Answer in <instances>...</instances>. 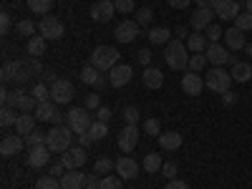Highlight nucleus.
<instances>
[{
    "label": "nucleus",
    "instance_id": "f8f14e48",
    "mask_svg": "<svg viewBox=\"0 0 252 189\" xmlns=\"http://www.w3.org/2000/svg\"><path fill=\"white\" fill-rule=\"evenodd\" d=\"M141 33V26L136 23V20H121V23L116 26V40L119 43H131V40Z\"/></svg>",
    "mask_w": 252,
    "mask_h": 189
},
{
    "label": "nucleus",
    "instance_id": "cd10ccee",
    "mask_svg": "<svg viewBox=\"0 0 252 189\" xmlns=\"http://www.w3.org/2000/svg\"><path fill=\"white\" fill-rule=\"evenodd\" d=\"M187 48L192 51V53H204L207 48H209V40H207V35H202V33H192L187 38Z\"/></svg>",
    "mask_w": 252,
    "mask_h": 189
},
{
    "label": "nucleus",
    "instance_id": "4468645a",
    "mask_svg": "<svg viewBox=\"0 0 252 189\" xmlns=\"http://www.w3.org/2000/svg\"><path fill=\"white\" fill-rule=\"evenodd\" d=\"M215 15H220L222 20H237L240 3L237 0H217L215 3Z\"/></svg>",
    "mask_w": 252,
    "mask_h": 189
},
{
    "label": "nucleus",
    "instance_id": "f704fd0d",
    "mask_svg": "<svg viewBox=\"0 0 252 189\" xmlns=\"http://www.w3.org/2000/svg\"><path fill=\"white\" fill-rule=\"evenodd\" d=\"M46 136L48 134H43V131H31L28 136H23L26 139V146H28V149H33V146H46Z\"/></svg>",
    "mask_w": 252,
    "mask_h": 189
},
{
    "label": "nucleus",
    "instance_id": "37998d69",
    "mask_svg": "<svg viewBox=\"0 0 252 189\" xmlns=\"http://www.w3.org/2000/svg\"><path fill=\"white\" fill-rule=\"evenodd\" d=\"M152 18H154V10H152V8H139V10H136V23H139V26H149Z\"/></svg>",
    "mask_w": 252,
    "mask_h": 189
},
{
    "label": "nucleus",
    "instance_id": "a19ab883",
    "mask_svg": "<svg viewBox=\"0 0 252 189\" xmlns=\"http://www.w3.org/2000/svg\"><path fill=\"white\" fill-rule=\"evenodd\" d=\"M98 189H124V184H121V179L119 177H101V182H98Z\"/></svg>",
    "mask_w": 252,
    "mask_h": 189
},
{
    "label": "nucleus",
    "instance_id": "aec40b11",
    "mask_svg": "<svg viewBox=\"0 0 252 189\" xmlns=\"http://www.w3.org/2000/svg\"><path fill=\"white\" fill-rule=\"evenodd\" d=\"M86 184V174H81L78 169H68L61 177V189H83Z\"/></svg>",
    "mask_w": 252,
    "mask_h": 189
},
{
    "label": "nucleus",
    "instance_id": "4c0bfd02",
    "mask_svg": "<svg viewBox=\"0 0 252 189\" xmlns=\"http://www.w3.org/2000/svg\"><path fill=\"white\" fill-rule=\"evenodd\" d=\"M207 56L204 53H194V56H189V71H194V73H199L204 66H207Z\"/></svg>",
    "mask_w": 252,
    "mask_h": 189
},
{
    "label": "nucleus",
    "instance_id": "5fc2aeb1",
    "mask_svg": "<svg viewBox=\"0 0 252 189\" xmlns=\"http://www.w3.org/2000/svg\"><path fill=\"white\" fill-rule=\"evenodd\" d=\"M164 189H189V184H187V182H182V179H169Z\"/></svg>",
    "mask_w": 252,
    "mask_h": 189
},
{
    "label": "nucleus",
    "instance_id": "79ce46f5",
    "mask_svg": "<svg viewBox=\"0 0 252 189\" xmlns=\"http://www.w3.org/2000/svg\"><path fill=\"white\" fill-rule=\"evenodd\" d=\"M204 35H207V40H209V43H220V38H224V31L220 28V26H209L207 31H204Z\"/></svg>",
    "mask_w": 252,
    "mask_h": 189
},
{
    "label": "nucleus",
    "instance_id": "3c124183",
    "mask_svg": "<svg viewBox=\"0 0 252 189\" xmlns=\"http://www.w3.org/2000/svg\"><path fill=\"white\" fill-rule=\"evenodd\" d=\"M66 172H68V169H66V164H63V159H58L56 164H51V172H48V174H51V177H58V179H61V177L66 174Z\"/></svg>",
    "mask_w": 252,
    "mask_h": 189
},
{
    "label": "nucleus",
    "instance_id": "bb28decb",
    "mask_svg": "<svg viewBox=\"0 0 252 189\" xmlns=\"http://www.w3.org/2000/svg\"><path fill=\"white\" fill-rule=\"evenodd\" d=\"M172 40V31L166 26H159V28H152L149 31V43L152 46H166Z\"/></svg>",
    "mask_w": 252,
    "mask_h": 189
},
{
    "label": "nucleus",
    "instance_id": "052dcab7",
    "mask_svg": "<svg viewBox=\"0 0 252 189\" xmlns=\"http://www.w3.org/2000/svg\"><path fill=\"white\" fill-rule=\"evenodd\" d=\"M215 3H217V0H197V8H204V10H215Z\"/></svg>",
    "mask_w": 252,
    "mask_h": 189
},
{
    "label": "nucleus",
    "instance_id": "9d476101",
    "mask_svg": "<svg viewBox=\"0 0 252 189\" xmlns=\"http://www.w3.org/2000/svg\"><path fill=\"white\" fill-rule=\"evenodd\" d=\"M131 76H134V68L126 66V63H119V66H114L109 71V83H111L114 89H124L126 83L131 81Z\"/></svg>",
    "mask_w": 252,
    "mask_h": 189
},
{
    "label": "nucleus",
    "instance_id": "7ed1b4c3",
    "mask_svg": "<svg viewBox=\"0 0 252 189\" xmlns=\"http://www.w3.org/2000/svg\"><path fill=\"white\" fill-rule=\"evenodd\" d=\"M119 56L121 53L114 46H96L91 58H89V63L94 68H98V71H111L114 66H119Z\"/></svg>",
    "mask_w": 252,
    "mask_h": 189
},
{
    "label": "nucleus",
    "instance_id": "2f4dec72",
    "mask_svg": "<svg viewBox=\"0 0 252 189\" xmlns=\"http://www.w3.org/2000/svg\"><path fill=\"white\" fill-rule=\"evenodd\" d=\"M89 134H91V139H94V141H101V139H106V136H109V124H106V121H98V119H96V121L91 124Z\"/></svg>",
    "mask_w": 252,
    "mask_h": 189
},
{
    "label": "nucleus",
    "instance_id": "bf43d9fd",
    "mask_svg": "<svg viewBox=\"0 0 252 189\" xmlns=\"http://www.w3.org/2000/svg\"><path fill=\"white\" fill-rule=\"evenodd\" d=\"M89 144H94V139H91V134H89V131L78 136V146H83V149H86V146H89Z\"/></svg>",
    "mask_w": 252,
    "mask_h": 189
},
{
    "label": "nucleus",
    "instance_id": "69168bd1",
    "mask_svg": "<svg viewBox=\"0 0 252 189\" xmlns=\"http://www.w3.org/2000/svg\"><path fill=\"white\" fill-rule=\"evenodd\" d=\"M245 8H247V13H252V0H247V3H245Z\"/></svg>",
    "mask_w": 252,
    "mask_h": 189
},
{
    "label": "nucleus",
    "instance_id": "9b49d317",
    "mask_svg": "<svg viewBox=\"0 0 252 189\" xmlns=\"http://www.w3.org/2000/svg\"><path fill=\"white\" fill-rule=\"evenodd\" d=\"M114 13H116L114 0H98V3L91 5V18L96 20V23H109V20L114 18Z\"/></svg>",
    "mask_w": 252,
    "mask_h": 189
},
{
    "label": "nucleus",
    "instance_id": "412c9836",
    "mask_svg": "<svg viewBox=\"0 0 252 189\" xmlns=\"http://www.w3.org/2000/svg\"><path fill=\"white\" fill-rule=\"evenodd\" d=\"M224 43H227L229 51H245L247 38H245V33H242L240 28H229V31L224 33Z\"/></svg>",
    "mask_w": 252,
    "mask_h": 189
},
{
    "label": "nucleus",
    "instance_id": "72a5a7b5",
    "mask_svg": "<svg viewBox=\"0 0 252 189\" xmlns=\"http://www.w3.org/2000/svg\"><path fill=\"white\" fill-rule=\"evenodd\" d=\"M98 78H101V71H98V68H94L91 63L81 68V81H83V83H98Z\"/></svg>",
    "mask_w": 252,
    "mask_h": 189
},
{
    "label": "nucleus",
    "instance_id": "0eeeda50",
    "mask_svg": "<svg viewBox=\"0 0 252 189\" xmlns=\"http://www.w3.org/2000/svg\"><path fill=\"white\" fill-rule=\"evenodd\" d=\"M116 144H119V149H121L124 154L134 152V149H136V144H139V129H136L134 124H126L124 129L116 134Z\"/></svg>",
    "mask_w": 252,
    "mask_h": 189
},
{
    "label": "nucleus",
    "instance_id": "f257e3e1",
    "mask_svg": "<svg viewBox=\"0 0 252 189\" xmlns=\"http://www.w3.org/2000/svg\"><path fill=\"white\" fill-rule=\"evenodd\" d=\"M164 61H166L169 68L184 71V68H189V48L182 43V40H169L166 48H164Z\"/></svg>",
    "mask_w": 252,
    "mask_h": 189
},
{
    "label": "nucleus",
    "instance_id": "e2e57ef3",
    "mask_svg": "<svg viewBox=\"0 0 252 189\" xmlns=\"http://www.w3.org/2000/svg\"><path fill=\"white\" fill-rule=\"evenodd\" d=\"M182 38H189L187 28H177V40H182Z\"/></svg>",
    "mask_w": 252,
    "mask_h": 189
},
{
    "label": "nucleus",
    "instance_id": "b1692460",
    "mask_svg": "<svg viewBox=\"0 0 252 189\" xmlns=\"http://www.w3.org/2000/svg\"><path fill=\"white\" fill-rule=\"evenodd\" d=\"M232 81H237V83H247L250 78H252V66L247 61H237V63H232Z\"/></svg>",
    "mask_w": 252,
    "mask_h": 189
},
{
    "label": "nucleus",
    "instance_id": "58836bf2",
    "mask_svg": "<svg viewBox=\"0 0 252 189\" xmlns=\"http://www.w3.org/2000/svg\"><path fill=\"white\" fill-rule=\"evenodd\" d=\"M35 189H61V179L58 177H40L38 182H35Z\"/></svg>",
    "mask_w": 252,
    "mask_h": 189
},
{
    "label": "nucleus",
    "instance_id": "ea45409f",
    "mask_svg": "<svg viewBox=\"0 0 252 189\" xmlns=\"http://www.w3.org/2000/svg\"><path fill=\"white\" fill-rule=\"evenodd\" d=\"M235 28H240L242 33H247V31H252V13H240L237 15V20H235Z\"/></svg>",
    "mask_w": 252,
    "mask_h": 189
},
{
    "label": "nucleus",
    "instance_id": "e433bc0d",
    "mask_svg": "<svg viewBox=\"0 0 252 189\" xmlns=\"http://www.w3.org/2000/svg\"><path fill=\"white\" fill-rule=\"evenodd\" d=\"M114 161L111 159H106V157H103V159H98L96 164H94V172L98 174V177H106V174H111V169H114Z\"/></svg>",
    "mask_w": 252,
    "mask_h": 189
},
{
    "label": "nucleus",
    "instance_id": "f3484780",
    "mask_svg": "<svg viewBox=\"0 0 252 189\" xmlns=\"http://www.w3.org/2000/svg\"><path fill=\"white\" fill-rule=\"evenodd\" d=\"M212 20H215V10L197 8V13L192 15V20H189V26L194 28V33H202V31H207L209 26H212Z\"/></svg>",
    "mask_w": 252,
    "mask_h": 189
},
{
    "label": "nucleus",
    "instance_id": "7c9ffc66",
    "mask_svg": "<svg viewBox=\"0 0 252 189\" xmlns=\"http://www.w3.org/2000/svg\"><path fill=\"white\" fill-rule=\"evenodd\" d=\"M53 8V0H28V10L35 15H48Z\"/></svg>",
    "mask_w": 252,
    "mask_h": 189
},
{
    "label": "nucleus",
    "instance_id": "6e6552de",
    "mask_svg": "<svg viewBox=\"0 0 252 189\" xmlns=\"http://www.w3.org/2000/svg\"><path fill=\"white\" fill-rule=\"evenodd\" d=\"M73 98V83L66 78H58L56 83H51V101L53 103H68Z\"/></svg>",
    "mask_w": 252,
    "mask_h": 189
},
{
    "label": "nucleus",
    "instance_id": "c9c22d12",
    "mask_svg": "<svg viewBox=\"0 0 252 189\" xmlns=\"http://www.w3.org/2000/svg\"><path fill=\"white\" fill-rule=\"evenodd\" d=\"M15 33L18 35H28V38H33L35 35V23H33V20H18V26H15Z\"/></svg>",
    "mask_w": 252,
    "mask_h": 189
},
{
    "label": "nucleus",
    "instance_id": "09e8293b",
    "mask_svg": "<svg viewBox=\"0 0 252 189\" xmlns=\"http://www.w3.org/2000/svg\"><path fill=\"white\" fill-rule=\"evenodd\" d=\"M114 5L119 13H134L136 5H134V0H114Z\"/></svg>",
    "mask_w": 252,
    "mask_h": 189
},
{
    "label": "nucleus",
    "instance_id": "393cba45",
    "mask_svg": "<svg viewBox=\"0 0 252 189\" xmlns=\"http://www.w3.org/2000/svg\"><path fill=\"white\" fill-rule=\"evenodd\" d=\"M15 131L18 136H28L31 131H35V116L33 114H20L15 121Z\"/></svg>",
    "mask_w": 252,
    "mask_h": 189
},
{
    "label": "nucleus",
    "instance_id": "4be33fe9",
    "mask_svg": "<svg viewBox=\"0 0 252 189\" xmlns=\"http://www.w3.org/2000/svg\"><path fill=\"white\" fill-rule=\"evenodd\" d=\"M157 139H159V146L164 152H177L182 146V134L179 131H161Z\"/></svg>",
    "mask_w": 252,
    "mask_h": 189
},
{
    "label": "nucleus",
    "instance_id": "6e6d98bb",
    "mask_svg": "<svg viewBox=\"0 0 252 189\" xmlns=\"http://www.w3.org/2000/svg\"><path fill=\"white\" fill-rule=\"evenodd\" d=\"M96 119H98V121H106V124H109V119H111V109H109V106H101V109L96 111Z\"/></svg>",
    "mask_w": 252,
    "mask_h": 189
},
{
    "label": "nucleus",
    "instance_id": "39448f33",
    "mask_svg": "<svg viewBox=\"0 0 252 189\" xmlns=\"http://www.w3.org/2000/svg\"><path fill=\"white\" fill-rule=\"evenodd\" d=\"M204 83H207L209 91L224 94V91H229V86H232V73H227L222 66H212V71L204 76Z\"/></svg>",
    "mask_w": 252,
    "mask_h": 189
},
{
    "label": "nucleus",
    "instance_id": "de8ad7c7",
    "mask_svg": "<svg viewBox=\"0 0 252 189\" xmlns=\"http://www.w3.org/2000/svg\"><path fill=\"white\" fill-rule=\"evenodd\" d=\"M10 28H13V18H10V13H8V10H3V13H0V33L5 35Z\"/></svg>",
    "mask_w": 252,
    "mask_h": 189
},
{
    "label": "nucleus",
    "instance_id": "c756f323",
    "mask_svg": "<svg viewBox=\"0 0 252 189\" xmlns=\"http://www.w3.org/2000/svg\"><path fill=\"white\" fill-rule=\"evenodd\" d=\"M141 166H144V169L149 172V174H157V172H161L164 161H161V157H159V154H154V152H152V154H146V157H144V164H141Z\"/></svg>",
    "mask_w": 252,
    "mask_h": 189
},
{
    "label": "nucleus",
    "instance_id": "49530a36",
    "mask_svg": "<svg viewBox=\"0 0 252 189\" xmlns=\"http://www.w3.org/2000/svg\"><path fill=\"white\" fill-rule=\"evenodd\" d=\"M121 116H124L126 124H134V126H136V121H139V109H136V106H126V109L121 111Z\"/></svg>",
    "mask_w": 252,
    "mask_h": 189
},
{
    "label": "nucleus",
    "instance_id": "13d9d810",
    "mask_svg": "<svg viewBox=\"0 0 252 189\" xmlns=\"http://www.w3.org/2000/svg\"><path fill=\"white\" fill-rule=\"evenodd\" d=\"M98 182H101V179H96V172H94L91 177H86V184H83V189H98Z\"/></svg>",
    "mask_w": 252,
    "mask_h": 189
},
{
    "label": "nucleus",
    "instance_id": "0e129e2a",
    "mask_svg": "<svg viewBox=\"0 0 252 189\" xmlns=\"http://www.w3.org/2000/svg\"><path fill=\"white\" fill-rule=\"evenodd\" d=\"M245 53H247V56H252V43H247V46H245Z\"/></svg>",
    "mask_w": 252,
    "mask_h": 189
},
{
    "label": "nucleus",
    "instance_id": "864d4df0",
    "mask_svg": "<svg viewBox=\"0 0 252 189\" xmlns=\"http://www.w3.org/2000/svg\"><path fill=\"white\" fill-rule=\"evenodd\" d=\"M136 61L141 63L144 68H149V63H152V51H149V48H141V51L136 53Z\"/></svg>",
    "mask_w": 252,
    "mask_h": 189
},
{
    "label": "nucleus",
    "instance_id": "a878e982",
    "mask_svg": "<svg viewBox=\"0 0 252 189\" xmlns=\"http://www.w3.org/2000/svg\"><path fill=\"white\" fill-rule=\"evenodd\" d=\"M56 106L58 103H53V101H43V103H38L35 106V119L38 121H51L53 124V119H56Z\"/></svg>",
    "mask_w": 252,
    "mask_h": 189
},
{
    "label": "nucleus",
    "instance_id": "4d7b16f0",
    "mask_svg": "<svg viewBox=\"0 0 252 189\" xmlns=\"http://www.w3.org/2000/svg\"><path fill=\"white\" fill-rule=\"evenodd\" d=\"M166 3H169L172 8H177V10H184V8H189L192 0H166Z\"/></svg>",
    "mask_w": 252,
    "mask_h": 189
},
{
    "label": "nucleus",
    "instance_id": "dca6fc26",
    "mask_svg": "<svg viewBox=\"0 0 252 189\" xmlns=\"http://www.w3.org/2000/svg\"><path fill=\"white\" fill-rule=\"evenodd\" d=\"M116 174H119L121 179H136V174H139L136 159H131V157H119V159H116Z\"/></svg>",
    "mask_w": 252,
    "mask_h": 189
},
{
    "label": "nucleus",
    "instance_id": "603ef678",
    "mask_svg": "<svg viewBox=\"0 0 252 189\" xmlns=\"http://www.w3.org/2000/svg\"><path fill=\"white\" fill-rule=\"evenodd\" d=\"M161 174H164V177H169V179H177V161H164Z\"/></svg>",
    "mask_w": 252,
    "mask_h": 189
},
{
    "label": "nucleus",
    "instance_id": "a211bd4d",
    "mask_svg": "<svg viewBox=\"0 0 252 189\" xmlns=\"http://www.w3.org/2000/svg\"><path fill=\"white\" fill-rule=\"evenodd\" d=\"M26 146V139L23 136H3V141H0V154L3 157H15L23 152Z\"/></svg>",
    "mask_w": 252,
    "mask_h": 189
},
{
    "label": "nucleus",
    "instance_id": "473e14b6",
    "mask_svg": "<svg viewBox=\"0 0 252 189\" xmlns=\"http://www.w3.org/2000/svg\"><path fill=\"white\" fill-rule=\"evenodd\" d=\"M33 98L38 103H43V101H51V86H46V83H33Z\"/></svg>",
    "mask_w": 252,
    "mask_h": 189
},
{
    "label": "nucleus",
    "instance_id": "423d86ee",
    "mask_svg": "<svg viewBox=\"0 0 252 189\" xmlns=\"http://www.w3.org/2000/svg\"><path fill=\"white\" fill-rule=\"evenodd\" d=\"M38 33L46 40H61L63 33H66V26H63L56 15H43V20H40V26H38Z\"/></svg>",
    "mask_w": 252,
    "mask_h": 189
},
{
    "label": "nucleus",
    "instance_id": "5701e85b",
    "mask_svg": "<svg viewBox=\"0 0 252 189\" xmlns=\"http://www.w3.org/2000/svg\"><path fill=\"white\" fill-rule=\"evenodd\" d=\"M141 81H144V86H146V89H161V83H164V73H161L159 68L149 66V68H144Z\"/></svg>",
    "mask_w": 252,
    "mask_h": 189
},
{
    "label": "nucleus",
    "instance_id": "ddd939ff",
    "mask_svg": "<svg viewBox=\"0 0 252 189\" xmlns=\"http://www.w3.org/2000/svg\"><path fill=\"white\" fill-rule=\"evenodd\" d=\"M63 164H66V169H81L83 164H86V149L83 146H71L68 152H63Z\"/></svg>",
    "mask_w": 252,
    "mask_h": 189
},
{
    "label": "nucleus",
    "instance_id": "a18cd8bd",
    "mask_svg": "<svg viewBox=\"0 0 252 189\" xmlns=\"http://www.w3.org/2000/svg\"><path fill=\"white\" fill-rule=\"evenodd\" d=\"M15 121H18V116H15V111H13V109H3V111H0V126H3V129L13 126Z\"/></svg>",
    "mask_w": 252,
    "mask_h": 189
},
{
    "label": "nucleus",
    "instance_id": "c03bdc74",
    "mask_svg": "<svg viewBox=\"0 0 252 189\" xmlns=\"http://www.w3.org/2000/svg\"><path fill=\"white\" fill-rule=\"evenodd\" d=\"M144 131L149 134V136H159V134H161V124H159V119H146V121H144Z\"/></svg>",
    "mask_w": 252,
    "mask_h": 189
},
{
    "label": "nucleus",
    "instance_id": "8fccbe9b",
    "mask_svg": "<svg viewBox=\"0 0 252 189\" xmlns=\"http://www.w3.org/2000/svg\"><path fill=\"white\" fill-rule=\"evenodd\" d=\"M83 106H86L89 111H94V109L98 111V109H101V96H96V94H89V96H86V101H83Z\"/></svg>",
    "mask_w": 252,
    "mask_h": 189
},
{
    "label": "nucleus",
    "instance_id": "2eb2a0df",
    "mask_svg": "<svg viewBox=\"0 0 252 189\" xmlns=\"http://www.w3.org/2000/svg\"><path fill=\"white\" fill-rule=\"evenodd\" d=\"M204 56H207V61L212 63V66H224V63H229V58H232V56H229V48H224L220 43H209Z\"/></svg>",
    "mask_w": 252,
    "mask_h": 189
},
{
    "label": "nucleus",
    "instance_id": "1a4fd4ad",
    "mask_svg": "<svg viewBox=\"0 0 252 189\" xmlns=\"http://www.w3.org/2000/svg\"><path fill=\"white\" fill-rule=\"evenodd\" d=\"M204 78L199 76V73H194V71H187L184 76H182V91L187 94V96H199L202 91H204Z\"/></svg>",
    "mask_w": 252,
    "mask_h": 189
},
{
    "label": "nucleus",
    "instance_id": "f03ea898",
    "mask_svg": "<svg viewBox=\"0 0 252 189\" xmlns=\"http://www.w3.org/2000/svg\"><path fill=\"white\" fill-rule=\"evenodd\" d=\"M71 139H73V131L68 129V126H53V129L48 131L46 136V146L51 149V154H63L71 149Z\"/></svg>",
    "mask_w": 252,
    "mask_h": 189
},
{
    "label": "nucleus",
    "instance_id": "6ab92c4d",
    "mask_svg": "<svg viewBox=\"0 0 252 189\" xmlns=\"http://www.w3.org/2000/svg\"><path fill=\"white\" fill-rule=\"evenodd\" d=\"M48 159H51V149H48V146H33V149L28 152V164L33 166V169L46 166Z\"/></svg>",
    "mask_w": 252,
    "mask_h": 189
},
{
    "label": "nucleus",
    "instance_id": "c85d7f7f",
    "mask_svg": "<svg viewBox=\"0 0 252 189\" xmlns=\"http://www.w3.org/2000/svg\"><path fill=\"white\" fill-rule=\"evenodd\" d=\"M43 53H46V38H43V35L28 38V56H31V58H40Z\"/></svg>",
    "mask_w": 252,
    "mask_h": 189
},
{
    "label": "nucleus",
    "instance_id": "680f3d73",
    "mask_svg": "<svg viewBox=\"0 0 252 189\" xmlns=\"http://www.w3.org/2000/svg\"><path fill=\"white\" fill-rule=\"evenodd\" d=\"M222 101H224V103H235V94H232V91H224V94H222Z\"/></svg>",
    "mask_w": 252,
    "mask_h": 189
},
{
    "label": "nucleus",
    "instance_id": "20e7f679",
    "mask_svg": "<svg viewBox=\"0 0 252 189\" xmlns=\"http://www.w3.org/2000/svg\"><path fill=\"white\" fill-rule=\"evenodd\" d=\"M91 124H94V119H91V114H89L86 106H76V109H71V111L66 114V126H68L76 136L86 134V131L91 129Z\"/></svg>",
    "mask_w": 252,
    "mask_h": 189
}]
</instances>
